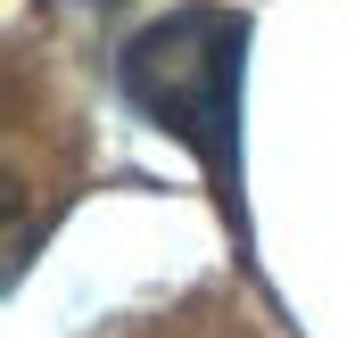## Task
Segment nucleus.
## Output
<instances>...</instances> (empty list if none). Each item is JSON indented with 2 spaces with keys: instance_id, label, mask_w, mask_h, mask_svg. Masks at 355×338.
I'll return each mask as SVG.
<instances>
[{
  "instance_id": "f257e3e1",
  "label": "nucleus",
  "mask_w": 355,
  "mask_h": 338,
  "mask_svg": "<svg viewBox=\"0 0 355 338\" xmlns=\"http://www.w3.org/2000/svg\"><path fill=\"white\" fill-rule=\"evenodd\" d=\"M240 58H248V25L232 8H174L124 42V91L174 141H190L215 166V181H232L240 166Z\"/></svg>"
}]
</instances>
